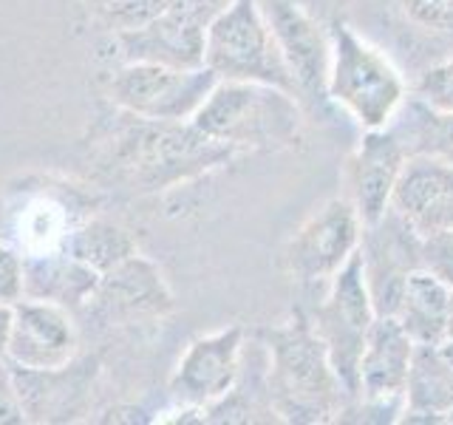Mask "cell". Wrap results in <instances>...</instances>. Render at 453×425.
Here are the masks:
<instances>
[{
  "mask_svg": "<svg viewBox=\"0 0 453 425\" xmlns=\"http://www.w3.org/2000/svg\"><path fill=\"white\" fill-rule=\"evenodd\" d=\"M80 332L65 306L37 298H20L14 304L9 363L23 368H57L77 358Z\"/></svg>",
  "mask_w": 453,
  "mask_h": 425,
  "instance_id": "9a60e30c",
  "label": "cell"
},
{
  "mask_svg": "<svg viewBox=\"0 0 453 425\" xmlns=\"http://www.w3.org/2000/svg\"><path fill=\"white\" fill-rule=\"evenodd\" d=\"M219 77L207 66L179 68L162 63H117L108 80V99L117 111L139 120L190 122Z\"/></svg>",
  "mask_w": 453,
  "mask_h": 425,
  "instance_id": "8992f818",
  "label": "cell"
},
{
  "mask_svg": "<svg viewBox=\"0 0 453 425\" xmlns=\"http://www.w3.org/2000/svg\"><path fill=\"white\" fill-rule=\"evenodd\" d=\"M414 340L391 315H377L357 366V394L351 397L343 417L360 414V422H400L405 408V382Z\"/></svg>",
  "mask_w": 453,
  "mask_h": 425,
  "instance_id": "ba28073f",
  "label": "cell"
},
{
  "mask_svg": "<svg viewBox=\"0 0 453 425\" xmlns=\"http://www.w3.org/2000/svg\"><path fill=\"white\" fill-rule=\"evenodd\" d=\"M204 66L219 80L264 82L297 94L261 0H233L210 23L204 37Z\"/></svg>",
  "mask_w": 453,
  "mask_h": 425,
  "instance_id": "5b68a950",
  "label": "cell"
},
{
  "mask_svg": "<svg viewBox=\"0 0 453 425\" xmlns=\"http://www.w3.org/2000/svg\"><path fill=\"white\" fill-rule=\"evenodd\" d=\"M258 337L266 354V386L278 422L323 425L343 417L351 397L334 375L329 352L303 309H295L287 321L264 326Z\"/></svg>",
  "mask_w": 453,
  "mask_h": 425,
  "instance_id": "7a4b0ae2",
  "label": "cell"
},
{
  "mask_svg": "<svg viewBox=\"0 0 453 425\" xmlns=\"http://www.w3.org/2000/svg\"><path fill=\"white\" fill-rule=\"evenodd\" d=\"M230 4L233 0H165L162 12L170 14L173 20L184 23V26H193V28L207 32L210 23L216 20Z\"/></svg>",
  "mask_w": 453,
  "mask_h": 425,
  "instance_id": "d4e9b609",
  "label": "cell"
},
{
  "mask_svg": "<svg viewBox=\"0 0 453 425\" xmlns=\"http://www.w3.org/2000/svg\"><path fill=\"white\" fill-rule=\"evenodd\" d=\"M264 12L278 37L297 97H326L332 66V28H326L295 0H266Z\"/></svg>",
  "mask_w": 453,
  "mask_h": 425,
  "instance_id": "5bb4252c",
  "label": "cell"
},
{
  "mask_svg": "<svg viewBox=\"0 0 453 425\" xmlns=\"http://www.w3.org/2000/svg\"><path fill=\"white\" fill-rule=\"evenodd\" d=\"M442 349L448 352V358L453 360V340H445V344H442Z\"/></svg>",
  "mask_w": 453,
  "mask_h": 425,
  "instance_id": "d6a6232c",
  "label": "cell"
},
{
  "mask_svg": "<svg viewBox=\"0 0 453 425\" xmlns=\"http://www.w3.org/2000/svg\"><path fill=\"white\" fill-rule=\"evenodd\" d=\"M91 304H96L108 321L162 318L176 306L162 269L139 252L127 255L99 278Z\"/></svg>",
  "mask_w": 453,
  "mask_h": 425,
  "instance_id": "e0dca14e",
  "label": "cell"
},
{
  "mask_svg": "<svg viewBox=\"0 0 453 425\" xmlns=\"http://www.w3.org/2000/svg\"><path fill=\"white\" fill-rule=\"evenodd\" d=\"M386 128L408 156H431L453 165V111L434 108L419 97H408Z\"/></svg>",
  "mask_w": 453,
  "mask_h": 425,
  "instance_id": "7402d4cb",
  "label": "cell"
},
{
  "mask_svg": "<svg viewBox=\"0 0 453 425\" xmlns=\"http://www.w3.org/2000/svg\"><path fill=\"white\" fill-rule=\"evenodd\" d=\"M326 97L343 108L363 131L386 128L408 99V85L391 57L360 37L351 26L332 28V66Z\"/></svg>",
  "mask_w": 453,
  "mask_h": 425,
  "instance_id": "277c9868",
  "label": "cell"
},
{
  "mask_svg": "<svg viewBox=\"0 0 453 425\" xmlns=\"http://www.w3.org/2000/svg\"><path fill=\"white\" fill-rule=\"evenodd\" d=\"M12 366L26 422H74L91 403L99 377L96 358H74L57 368Z\"/></svg>",
  "mask_w": 453,
  "mask_h": 425,
  "instance_id": "4fadbf2b",
  "label": "cell"
},
{
  "mask_svg": "<svg viewBox=\"0 0 453 425\" xmlns=\"http://www.w3.org/2000/svg\"><path fill=\"white\" fill-rule=\"evenodd\" d=\"M63 247L82 264H88L94 273L105 275L111 267H117L127 255L136 252V241L119 224L108 219H88L68 233Z\"/></svg>",
  "mask_w": 453,
  "mask_h": 425,
  "instance_id": "cb8c5ba5",
  "label": "cell"
},
{
  "mask_svg": "<svg viewBox=\"0 0 453 425\" xmlns=\"http://www.w3.org/2000/svg\"><path fill=\"white\" fill-rule=\"evenodd\" d=\"M303 105L297 94L264 82L219 80L193 125L235 153L283 151L303 134Z\"/></svg>",
  "mask_w": 453,
  "mask_h": 425,
  "instance_id": "3957f363",
  "label": "cell"
},
{
  "mask_svg": "<svg viewBox=\"0 0 453 425\" xmlns=\"http://www.w3.org/2000/svg\"><path fill=\"white\" fill-rule=\"evenodd\" d=\"M12 323H14V304H0V360L9 358Z\"/></svg>",
  "mask_w": 453,
  "mask_h": 425,
  "instance_id": "4dcf8cb0",
  "label": "cell"
},
{
  "mask_svg": "<svg viewBox=\"0 0 453 425\" xmlns=\"http://www.w3.org/2000/svg\"><path fill=\"white\" fill-rule=\"evenodd\" d=\"M99 273L74 259L65 247L23 255V298H37L68 312L85 309L99 287Z\"/></svg>",
  "mask_w": 453,
  "mask_h": 425,
  "instance_id": "d6986e66",
  "label": "cell"
},
{
  "mask_svg": "<svg viewBox=\"0 0 453 425\" xmlns=\"http://www.w3.org/2000/svg\"><path fill=\"white\" fill-rule=\"evenodd\" d=\"M204 37L207 32H198V28L184 26L170 14L159 12L142 26L111 32L108 49L117 63H162L198 68L204 66Z\"/></svg>",
  "mask_w": 453,
  "mask_h": 425,
  "instance_id": "ac0fdd59",
  "label": "cell"
},
{
  "mask_svg": "<svg viewBox=\"0 0 453 425\" xmlns=\"http://www.w3.org/2000/svg\"><path fill=\"white\" fill-rule=\"evenodd\" d=\"M74 205L65 198H57L49 190L35 193L28 202H20L18 221H14V238L23 255L60 250L68 233L80 224L74 219Z\"/></svg>",
  "mask_w": 453,
  "mask_h": 425,
  "instance_id": "603a6c76",
  "label": "cell"
},
{
  "mask_svg": "<svg viewBox=\"0 0 453 425\" xmlns=\"http://www.w3.org/2000/svg\"><path fill=\"white\" fill-rule=\"evenodd\" d=\"M445 340H453V290H450V309H448V335Z\"/></svg>",
  "mask_w": 453,
  "mask_h": 425,
  "instance_id": "1f68e13d",
  "label": "cell"
},
{
  "mask_svg": "<svg viewBox=\"0 0 453 425\" xmlns=\"http://www.w3.org/2000/svg\"><path fill=\"white\" fill-rule=\"evenodd\" d=\"M411 20L431 32H453V0H403Z\"/></svg>",
  "mask_w": 453,
  "mask_h": 425,
  "instance_id": "f1b7e54d",
  "label": "cell"
},
{
  "mask_svg": "<svg viewBox=\"0 0 453 425\" xmlns=\"http://www.w3.org/2000/svg\"><path fill=\"white\" fill-rule=\"evenodd\" d=\"M448 309H450V287L439 281L425 267L414 269L400 290L391 318L400 321L403 329L414 344H445L448 335Z\"/></svg>",
  "mask_w": 453,
  "mask_h": 425,
  "instance_id": "44dd1931",
  "label": "cell"
},
{
  "mask_svg": "<svg viewBox=\"0 0 453 425\" xmlns=\"http://www.w3.org/2000/svg\"><path fill=\"white\" fill-rule=\"evenodd\" d=\"M247 352L244 326H224L188 344L167 380V394L179 414H204L233 391Z\"/></svg>",
  "mask_w": 453,
  "mask_h": 425,
  "instance_id": "30bf717a",
  "label": "cell"
},
{
  "mask_svg": "<svg viewBox=\"0 0 453 425\" xmlns=\"http://www.w3.org/2000/svg\"><path fill=\"white\" fill-rule=\"evenodd\" d=\"M448 422H453V411H450V417H448Z\"/></svg>",
  "mask_w": 453,
  "mask_h": 425,
  "instance_id": "836d02e7",
  "label": "cell"
},
{
  "mask_svg": "<svg viewBox=\"0 0 453 425\" xmlns=\"http://www.w3.org/2000/svg\"><path fill=\"white\" fill-rule=\"evenodd\" d=\"M23 298V252L0 238V304H18Z\"/></svg>",
  "mask_w": 453,
  "mask_h": 425,
  "instance_id": "83f0119b",
  "label": "cell"
},
{
  "mask_svg": "<svg viewBox=\"0 0 453 425\" xmlns=\"http://www.w3.org/2000/svg\"><path fill=\"white\" fill-rule=\"evenodd\" d=\"M360 267L377 315H391L405 278L422 267V238L388 210L377 224L363 227Z\"/></svg>",
  "mask_w": 453,
  "mask_h": 425,
  "instance_id": "8fae6325",
  "label": "cell"
},
{
  "mask_svg": "<svg viewBox=\"0 0 453 425\" xmlns=\"http://www.w3.org/2000/svg\"><path fill=\"white\" fill-rule=\"evenodd\" d=\"M453 411V360L442 344H417L400 422H448Z\"/></svg>",
  "mask_w": 453,
  "mask_h": 425,
  "instance_id": "ffe728a7",
  "label": "cell"
},
{
  "mask_svg": "<svg viewBox=\"0 0 453 425\" xmlns=\"http://www.w3.org/2000/svg\"><path fill=\"white\" fill-rule=\"evenodd\" d=\"M363 221L346 196L315 207L280 250V269L301 287L329 283L360 250Z\"/></svg>",
  "mask_w": 453,
  "mask_h": 425,
  "instance_id": "52a82bcc",
  "label": "cell"
},
{
  "mask_svg": "<svg viewBox=\"0 0 453 425\" xmlns=\"http://www.w3.org/2000/svg\"><path fill=\"white\" fill-rule=\"evenodd\" d=\"M405 162L408 153L388 128L365 131L357 148L346 156L343 174H340V184H343L340 196H346L349 205L357 210L363 227L377 224L391 210V196Z\"/></svg>",
  "mask_w": 453,
  "mask_h": 425,
  "instance_id": "7c38bea8",
  "label": "cell"
},
{
  "mask_svg": "<svg viewBox=\"0 0 453 425\" xmlns=\"http://www.w3.org/2000/svg\"><path fill=\"white\" fill-rule=\"evenodd\" d=\"M391 210L419 238L453 230V165L431 156H408L391 196Z\"/></svg>",
  "mask_w": 453,
  "mask_h": 425,
  "instance_id": "2e32d148",
  "label": "cell"
},
{
  "mask_svg": "<svg viewBox=\"0 0 453 425\" xmlns=\"http://www.w3.org/2000/svg\"><path fill=\"white\" fill-rule=\"evenodd\" d=\"M311 326L323 340L334 375L343 382L349 397L357 394V366L365 346V337L372 332V323L377 318L372 295H368L360 255L340 269V273L326 283V295L318 304Z\"/></svg>",
  "mask_w": 453,
  "mask_h": 425,
  "instance_id": "9c48e42d",
  "label": "cell"
},
{
  "mask_svg": "<svg viewBox=\"0 0 453 425\" xmlns=\"http://www.w3.org/2000/svg\"><path fill=\"white\" fill-rule=\"evenodd\" d=\"M422 267L453 290V230L422 238Z\"/></svg>",
  "mask_w": 453,
  "mask_h": 425,
  "instance_id": "4316f807",
  "label": "cell"
},
{
  "mask_svg": "<svg viewBox=\"0 0 453 425\" xmlns=\"http://www.w3.org/2000/svg\"><path fill=\"white\" fill-rule=\"evenodd\" d=\"M235 156V151L198 131L193 120L159 122L119 111V122L105 131L99 165L125 190L162 193L207 176Z\"/></svg>",
  "mask_w": 453,
  "mask_h": 425,
  "instance_id": "6da1fadb",
  "label": "cell"
},
{
  "mask_svg": "<svg viewBox=\"0 0 453 425\" xmlns=\"http://www.w3.org/2000/svg\"><path fill=\"white\" fill-rule=\"evenodd\" d=\"M417 97L434 108L453 111V57L425 71L417 82Z\"/></svg>",
  "mask_w": 453,
  "mask_h": 425,
  "instance_id": "484cf974",
  "label": "cell"
},
{
  "mask_svg": "<svg viewBox=\"0 0 453 425\" xmlns=\"http://www.w3.org/2000/svg\"><path fill=\"white\" fill-rule=\"evenodd\" d=\"M26 422L18 382H14V372L9 360H0V425H20Z\"/></svg>",
  "mask_w": 453,
  "mask_h": 425,
  "instance_id": "f546056e",
  "label": "cell"
}]
</instances>
